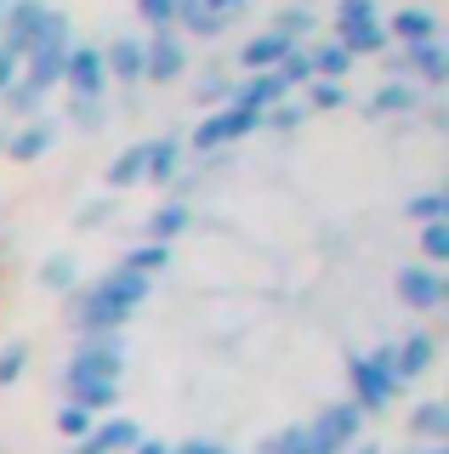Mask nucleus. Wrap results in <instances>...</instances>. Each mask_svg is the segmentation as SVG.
<instances>
[{"mask_svg":"<svg viewBox=\"0 0 449 454\" xmlns=\"http://www.w3.org/2000/svg\"><path fill=\"white\" fill-rule=\"evenodd\" d=\"M46 0H6V12H0V51H12L23 63V51L35 46L40 23H46Z\"/></svg>","mask_w":449,"mask_h":454,"instance_id":"9","label":"nucleus"},{"mask_svg":"<svg viewBox=\"0 0 449 454\" xmlns=\"http://www.w3.org/2000/svg\"><path fill=\"white\" fill-rule=\"evenodd\" d=\"M148 182V137L143 142H131V148H120L114 153V165H108V188L125 193V188H143Z\"/></svg>","mask_w":449,"mask_h":454,"instance_id":"19","label":"nucleus"},{"mask_svg":"<svg viewBox=\"0 0 449 454\" xmlns=\"http://www.w3.org/2000/svg\"><path fill=\"white\" fill-rule=\"evenodd\" d=\"M182 176V142L177 137H148V182H171Z\"/></svg>","mask_w":449,"mask_h":454,"instance_id":"24","label":"nucleus"},{"mask_svg":"<svg viewBox=\"0 0 449 454\" xmlns=\"http://www.w3.org/2000/svg\"><path fill=\"white\" fill-rule=\"evenodd\" d=\"M188 227H193L188 199H165V205L148 216V245H171V239H177V233H188Z\"/></svg>","mask_w":449,"mask_h":454,"instance_id":"21","label":"nucleus"},{"mask_svg":"<svg viewBox=\"0 0 449 454\" xmlns=\"http://www.w3.org/2000/svg\"><path fill=\"white\" fill-rule=\"evenodd\" d=\"M262 131V114H245V108H210L205 114V120H200V131H193L188 142H193V148H200V153H222V148H228V142H240V137H256Z\"/></svg>","mask_w":449,"mask_h":454,"instance_id":"7","label":"nucleus"},{"mask_svg":"<svg viewBox=\"0 0 449 454\" xmlns=\"http://www.w3.org/2000/svg\"><path fill=\"white\" fill-rule=\"evenodd\" d=\"M137 443H143V426H137L131 415H114V420H97L68 454H131Z\"/></svg>","mask_w":449,"mask_h":454,"instance_id":"12","label":"nucleus"},{"mask_svg":"<svg viewBox=\"0 0 449 454\" xmlns=\"http://www.w3.org/2000/svg\"><path fill=\"white\" fill-rule=\"evenodd\" d=\"M68 46H75V40H68V18L51 6L46 23H40V35H35V46L23 51V80H29L35 91L51 97L63 85V57H68Z\"/></svg>","mask_w":449,"mask_h":454,"instance_id":"2","label":"nucleus"},{"mask_svg":"<svg viewBox=\"0 0 449 454\" xmlns=\"http://www.w3.org/2000/svg\"><path fill=\"white\" fill-rule=\"evenodd\" d=\"M245 6H250V0H205V12H210L217 23H233V18H245Z\"/></svg>","mask_w":449,"mask_h":454,"instance_id":"44","label":"nucleus"},{"mask_svg":"<svg viewBox=\"0 0 449 454\" xmlns=\"http://www.w3.org/2000/svg\"><path fill=\"white\" fill-rule=\"evenodd\" d=\"M410 432L415 437H427V443H438V437H449V409L432 397V403H421L415 415H410Z\"/></svg>","mask_w":449,"mask_h":454,"instance_id":"29","label":"nucleus"},{"mask_svg":"<svg viewBox=\"0 0 449 454\" xmlns=\"http://www.w3.org/2000/svg\"><path fill=\"white\" fill-rule=\"evenodd\" d=\"M68 120H75L80 131H103V125H108V103H80V97H75V103H68Z\"/></svg>","mask_w":449,"mask_h":454,"instance_id":"39","label":"nucleus"},{"mask_svg":"<svg viewBox=\"0 0 449 454\" xmlns=\"http://www.w3.org/2000/svg\"><path fill=\"white\" fill-rule=\"evenodd\" d=\"M387 80H410V85L438 91V85L449 80V46H444V35L438 40H421V46H404V51H387Z\"/></svg>","mask_w":449,"mask_h":454,"instance_id":"4","label":"nucleus"},{"mask_svg":"<svg viewBox=\"0 0 449 454\" xmlns=\"http://www.w3.org/2000/svg\"><path fill=\"white\" fill-rule=\"evenodd\" d=\"M51 142H58V125H51L46 114H40V120H23L18 131L6 137V153H12L18 165H35L40 153H51Z\"/></svg>","mask_w":449,"mask_h":454,"instance_id":"15","label":"nucleus"},{"mask_svg":"<svg viewBox=\"0 0 449 454\" xmlns=\"http://www.w3.org/2000/svg\"><path fill=\"white\" fill-rule=\"evenodd\" d=\"M23 364H29V347H23V340H6V347H0V387H12V380L23 375Z\"/></svg>","mask_w":449,"mask_h":454,"instance_id":"38","label":"nucleus"},{"mask_svg":"<svg viewBox=\"0 0 449 454\" xmlns=\"http://www.w3.org/2000/svg\"><path fill=\"white\" fill-rule=\"evenodd\" d=\"M432 358H438V340H432L427 330H410L392 347V375H398V387H410V380H421L432 369Z\"/></svg>","mask_w":449,"mask_h":454,"instance_id":"13","label":"nucleus"},{"mask_svg":"<svg viewBox=\"0 0 449 454\" xmlns=\"http://www.w3.org/2000/svg\"><path fill=\"white\" fill-rule=\"evenodd\" d=\"M285 51H290V40L268 28V35H256V40H245V46H240V63L250 68V74H273V68H279V57H285Z\"/></svg>","mask_w":449,"mask_h":454,"instance_id":"23","label":"nucleus"},{"mask_svg":"<svg viewBox=\"0 0 449 454\" xmlns=\"http://www.w3.org/2000/svg\"><path fill=\"white\" fill-rule=\"evenodd\" d=\"M358 426H364V415H358L353 403L319 409L313 426H302V432H307V454H347V449L358 443Z\"/></svg>","mask_w":449,"mask_h":454,"instance_id":"6","label":"nucleus"},{"mask_svg":"<svg viewBox=\"0 0 449 454\" xmlns=\"http://www.w3.org/2000/svg\"><path fill=\"white\" fill-rule=\"evenodd\" d=\"M0 12H6V0H0Z\"/></svg>","mask_w":449,"mask_h":454,"instance_id":"52","label":"nucleus"},{"mask_svg":"<svg viewBox=\"0 0 449 454\" xmlns=\"http://www.w3.org/2000/svg\"><path fill=\"white\" fill-rule=\"evenodd\" d=\"M108 216H114V193H108V199H91V205H80V227H97V222H108Z\"/></svg>","mask_w":449,"mask_h":454,"instance_id":"43","label":"nucleus"},{"mask_svg":"<svg viewBox=\"0 0 449 454\" xmlns=\"http://www.w3.org/2000/svg\"><path fill=\"white\" fill-rule=\"evenodd\" d=\"M347 454H382V449H375V443H358V449H347Z\"/></svg>","mask_w":449,"mask_h":454,"instance_id":"49","label":"nucleus"},{"mask_svg":"<svg viewBox=\"0 0 449 454\" xmlns=\"http://www.w3.org/2000/svg\"><path fill=\"white\" fill-rule=\"evenodd\" d=\"M68 295H75L68 312H75L80 335H114L120 324H131V312L148 301V278H137L131 267H114V273H103L91 284H75Z\"/></svg>","mask_w":449,"mask_h":454,"instance_id":"1","label":"nucleus"},{"mask_svg":"<svg viewBox=\"0 0 449 454\" xmlns=\"http://www.w3.org/2000/svg\"><path fill=\"white\" fill-rule=\"evenodd\" d=\"M137 12L148 18V28H154V35L177 23V0H137Z\"/></svg>","mask_w":449,"mask_h":454,"instance_id":"40","label":"nucleus"},{"mask_svg":"<svg viewBox=\"0 0 449 454\" xmlns=\"http://www.w3.org/2000/svg\"><path fill=\"white\" fill-rule=\"evenodd\" d=\"M353 103V91L347 85H335V80H307V103L302 108H347Z\"/></svg>","mask_w":449,"mask_h":454,"instance_id":"34","label":"nucleus"},{"mask_svg":"<svg viewBox=\"0 0 449 454\" xmlns=\"http://www.w3.org/2000/svg\"><path fill=\"white\" fill-rule=\"evenodd\" d=\"M228 97H233V80L222 74V68H205L200 74V103L205 108H228Z\"/></svg>","mask_w":449,"mask_h":454,"instance_id":"36","label":"nucleus"},{"mask_svg":"<svg viewBox=\"0 0 449 454\" xmlns=\"http://www.w3.org/2000/svg\"><path fill=\"white\" fill-rule=\"evenodd\" d=\"M40 284H46V290H75L80 284V267H75V255H46V267H40Z\"/></svg>","mask_w":449,"mask_h":454,"instance_id":"33","label":"nucleus"},{"mask_svg":"<svg viewBox=\"0 0 449 454\" xmlns=\"http://www.w3.org/2000/svg\"><path fill=\"white\" fill-rule=\"evenodd\" d=\"M131 454H171V449H165V443H154V437H143V443H137Z\"/></svg>","mask_w":449,"mask_h":454,"instance_id":"47","label":"nucleus"},{"mask_svg":"<svg viewBox=\"0 0 449 454\" xmlns=\"http://www.w3.org/2000/svg\"><path fill=\"white\" fill-rule=\"evenodd\" d=\"M177 35H193V40H217L222 35V28H228V23H217V18H210V12H205V0H177Z\"/></svg>","mask_w":449,"mask_h":454,"instance_id":"25","label":"nucleus"},{"mask_svg":"<svg viewBox=\"0 0 449 454\" xmlns=\"http://www.w3.org/2000/svg\"><path fill=\"white\" fill-rule=\"evenodd\" d=\"M398 301L415 307V312H438V307L449 301V284H444L438 267L410 262V267H398Z\"/></svg>","mask_w":449,"mask_h":454,"instance_id":"10","label":"nucleus"},{"mask_svg":"<svg viewBox=\"0 0 449 454\" xmlns=\"http://www.w3.org/2000/svg\"><path fill=\"white\" fill-rule=\"evenodd\" d=\"M262 454H307V432H302V426H290V432H279L273 443H262Z\"/></svg>","mask_w":449,"mask_h":454,"instance_id":"41","label":"nucleus"},{"mask_svg":"<svg viewBox=\"0 0 449 454\" xmlns=\"http://www.w3.org/2000/svg\"><path fill=\"white\" fill-rule=\"evenodd\" d=\"M171 454H217V443H205V437H193V443H182V449H171Z\"/></svg>","mask_w":449,"mask_h":454,"instance_id":"46","label":"nucleus"},{"mask_svg":"<svg viewBox=\"0 0 449 454\" xmlns=\"http://www.w3.org/2000/svg\"><path fill=\"white\" fill-rule=\"evenodd\" d=\"M0 103H6L12 114H18V120H40V108H46V91H35V85L18 74V85H12V91L0 97Z\"/></svg>","mask_w":449,"mask_h":454,"instance_id":"31","label":"nucleus"},{"mask_svg":"<svg viewBox=\"0 0 449 454\" xmlns=\"http://www.w3.org/2000/svg\"><path fill=\"white\" fill-rule=\"evenodd\" d=\"M404 216H410V222H449V199L438 188L410 193V199H404Z\"/></svg>","mask_w":449,"mask_h":454,"instance_id":"30","label":"nucleus"},{"mask_svg":"<svg viewBox=\"0 0 449 454\" xmlns=\"http://www.w3.org/2000/svg\"><path fill=\"white\" fill-rule=\"evenodd\" d=\"M18 74H23V63H18L12 51H0V97H6L12 85H18Z\"/></svg>","mask_w":449,"mask_h":454,"instance_id":"45","label":"nucleus"},{"mask_svg":"<svg viewBox=\"0 0 449 454\" xmlns=\"http://www.w3.org/2000/svg\"><path fill=\"white\" fill-rule=\"evenodd\" d=\"M125 369V340L114 335H80L75 358H68V375L63 380H120Z\"/></svg>","mask_w":449,"mask_h":454,"instance_id":"5","label":"nucleus"},{"mask_svg":"<svg viewBox=\"0 0 449 454\" xmlns=\"http://www.w3.org/2000/svg\"><path fill=\"white\" fill-rule=\"evenodd\" d=\"M370 18H382L375 0H342V6H335V23H370Z\"/></svg>","mask_w":449,"mask_h":454,"instance_id":"42","label":"nucleus"},{"mask_svg":"<svg viewBox=\"0 0 449 454\" xmlns=\"http://www.w3.org/2000/svg\"><path fill=\"white\" fill-rule=\"evenodd\" d=\"M285 85H279V74H250L245 85H233V97H228V103L233 108H245V114H268L273 103H285Z\"/></svg>","mask_w":449,"mask_h":454,"instance_id":"18","label":"nucleus"},{"mask_svg":"<svg viewBox=\"0 0 449 454\" xmlns=\"http://www.w3.org/2000/svg\"><path fill=\"white\" fill-rule=\"evenodd\" d=\"M120 267H131L137 278H154V273H165V267H171V245H131V255H125Z\"/></svg>","mask_w":449,"mask_h":454,"instance_id":"28","label":"nucleus"},{"mask_svg":"<svg viewBox=\"0 0 449 454\" xmlns=\"http://www.w3.org/2000/svg\"><path fill=\"white\" fill-rule=\"evenodd\" d=\"M103 68H108V80H120V85H143V68H148L143 40H137V35L108 40V46H103Z\"/></svg>","mask_w":449,"mask_h":454,"instance_id":"14","label":"nucleus"},{"mask_svg":"<svg viewBox=\"0 0 449 454\" xmlns=\"http://www.w3.org/2000/svg\"><path fill=\"white\" fill-rule=\"evenodd\" d=\"M91 426H97V415H86L80 403H63V409H58V432H63V437H75V443L91 432Z\"/></svg>","mask_w":449,"mask_h":454,"instance_id":"37","label":"nucleus"},{"mask_svg":"<svg viewBox=\"0 0 449 454\" xmlns=\"http://www.w3.org/2000/svg\"><path fill=\"white\" fill-rule=\"evenodd\" d=\"M217 454H228V449H222V443H217Z\"/></svg>","mask_w":449,"mask_h":454,"instance_id":"51","label":"nucleus"},{"mask_svg":"<svg viewBox=\"0 0 449 454\" xmlns=\"http://www.w3.org/2000/svg\"><path fill=\"white\" fill-rule=\"evenodd\" d=\"M421 85H410V80H382L375 85V97L364 103V114H415L421 108Z\"/></svg>","mask_w":449,"mask_h":454,"instance_id":"20","label":"nucleus"},{"mask_svg":"<svg viewBox=\"0 0 449 454\" xmlns=\"http://www.w3.org/2000/svg\"><path fill=\"white\" fill-rule=\"evenodd\" d=\"M273 35H285L290 46H307V40L319 35V18H313V6H285L273 18Z\"/></svg>","mask_w":449,"mask_h":454,"instance_id":"27","label":"nucleus"},{"mask_svg":"<svg viewBox=\"0 0 449 454\" xmlns=\"http://www.w3.org/2000/svg\"><path fill=\"white\" fill-rule=\"evenodd\" d=\"M387 40H404V46H421V40H438V18L427 6H398L392 18L382 23Z\"/></svg>","mask_w":449,"mask_h":454,"instance_id":"16","label":"nucleus"},{"mask_svg":"<svg viewBox=\"0 0 449 454\" xmlns=\"http://www.w3.org/2000/svg\"><path fill=\"white\" fill-rule=\"evenodd\" d=\"M307 63H313V80L347 85V74H353V57L335 46V40H307Z\"/></svg>","mask_w":449,"mask_h":454,"instance_id":"22","label":"nucleus"},{"mask_svg":"<svg viewBox=\"0 0 449 454\" xmlns=\"http://www.w3.org/2000/svg\"><path fill=\"white\" fill-rule=\"evenodd\" d=\"M143 57H148L143 80H154V85H171V80H182V68H188V46H182L177 28L148 35V40H143Z\"/></svg>","mask_w":449,"mask_h":454,"instance_id":"11","label":"nucleus"},{"mask_svg":"<svg viewBox=\"0 0 449 454\" xmlns=\"http://www.w3.org/2000/svg\"><path fill=\"white\" fill-rule=\"evenodd\" d=\"M335 46L358 63V57L387 51V28H382V18H370V23H335Z\"/></svg>","mask_w":449,"mask_h":454,"instance_id":"17","label":"nucleus"},{"mask_svg":"<svg viewBox=\"0 0 449 454\" xmlns=\"http://www.w3.org/2000/svg\"><path fill=\"white\" fill-rule=\"evenodd\" d=\"M63 85L80 97V103H103L108 97V68H103V46H68L63 57Z\"/></svg>","mask_w":449,"mask_h":454,"instance_id":"8","label":"nucleus"},{"mask_svg":"<svg viewBox=\"0 0 449 454\" xmlns=\"http://www.w3.org/2000/svg\"><path fill=\"white\" fill-rule=\"evenodd\" d=\"M302 120H307V108H302V103H290V97H285V103H273L268 114H262V131H279V137H285V131H296Z\"/></svg>","mask_w":449,"mask_h":454,"instance_id":"35","label":"nucleus"},{"mask_svg":"<svg viewBox=\"0 0 449 454\" xmlns=\"http://www.w3.org/2000/svg\"><path fill=\"white\" fill-rule=\"evenodd\" d=\"M410 454H449L444 443H427V449H410Z\"/></svg>","mask_w":449,"mask_h":454,"instance_id":"48","label":"nucleus"},{"mask_svg":"<svg viewBox=\"0 0 449 454\" xmlns=\"http://www.w3.org/2000/svg\"><path fill=\"white\" fill-rule=\"evenodd\" d=\"M347 380H353V409L358 415H375V409H387L392 397H398V375H392V347H375L364 352V358L347 364Z\"/></svg>","mask_w":449,"mask_h":454,"instance_id":"3","label":"nucleus"},{"mask_svg":"<svg viewBox=\"0 0 449 454\" xmlns=\"http://www.w3.org/2000/svg\"><path fill=\"white\" fill-rule=\"evenodd\" d=\"M0 153H6V131H0Z\"/></svg>","mask_w":449,"mask_h":454,"instance_id":"50","label":"nucleus"},{"mask_svg":"<svg viewBox=\"0 0 449 454\" xmlns=\"http://www.w3.org/2000/svg\"><path fill=\"white\" fill-rule=\"evenodd\" d=\"M63 387H68V403H80L86 415L114 409V397H120V380H63Z\"/></svg>","mask_w":449,"mask_h":454,"instance_id":"26","label":"nucleus"},{"mask_svg":"<svg viewBox=\"0 0 449 454\" xmlns=\"http://www.w3.org/2000/svg\"><path fill=\"white\" fill-rule=\"evenodd\" d=\"M421 262L427 267L449 262V222H421Z\"/></svg>","mask_w":449,"mask_h":454,"instance_id":"32","label":"nucleus"}]
</instances>
